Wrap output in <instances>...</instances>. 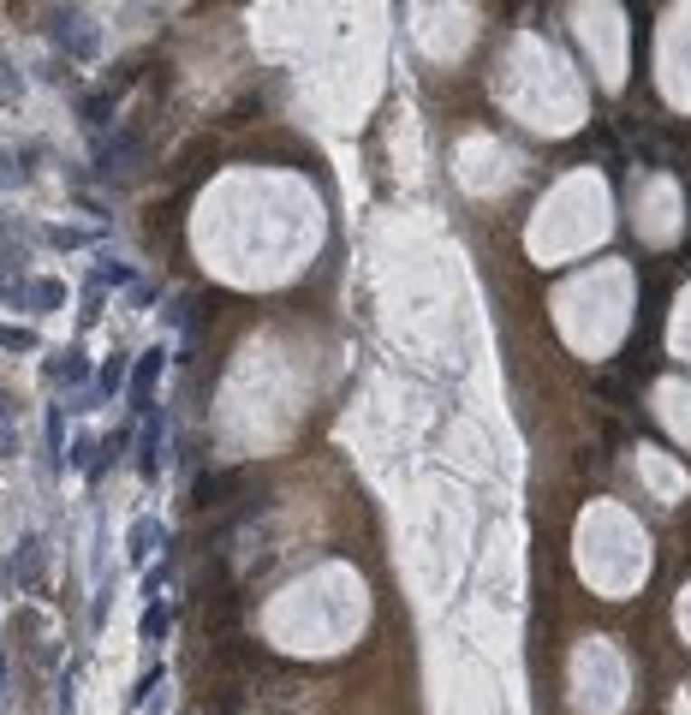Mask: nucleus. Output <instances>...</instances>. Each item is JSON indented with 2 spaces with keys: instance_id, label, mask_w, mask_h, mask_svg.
Instances as JSON below:
<instances>
[{
  "instance_id": "9",
  "label": "nucleus",
  "mask_w": 691,
  "mask_h": 715,
  "mask_svg": "<svg viewBox=\"0 0 691 715\" xmlns=\"http://www.w3.org/2000/svg\"><path fill=\"white\" fill-rule=\"evenodd\" d=\"M137 281H144V269L119 257H96V269H90V286H101V292H119V286H137Z\"/></svg>"
},
{
  "instance_id": "10",
  "label": "nucleus",
  "mask_w": 691,
  "mask_h": 715,
  "mask_svg": "<svg viewBox=\"0 0 691 715\" xmlns=\"http://www.w3.org/2000/svg\"><path fill=\"white\" fill-rule=\"evenodd\" d=\"M232 489H239V472H209V477H197V489H191V507H197V513H215L221 495H232Z\"/></svg>"
},
{
  "instance_id": "4",
  "label": "nucleus",
  "mask_w": 691,
  "mask_h": 715,
  "mask_svg": "<svg viewBox=\"0 0 691 715\" xmlns=\"http://www.w3.org/2000/svg\"><path fill=\"white\" fill-rule=\"evenodd\" d=\"M0 304H13V310H30V316H48V310H60L66 304V286L60 281H6L0 286Z\"/></svg>"
},
{
  "instance_id": "12",
  "label": "nucleus",
  "mask_w": 691,
  "mask_h": 715,
  "mask_svg": "<svg viewBox=\"0 0 691 715\" xmlns=\"http://www.w3.org/2000/svg\"><path fill=\"white\" fill-rule=\"evenodd\" d=\"M167 632H173V608H167V596L144 602V620H137V638H144V644H167Z\"/></svg>"
},
{
  "instance_id": "15",
  "label": "nucleus",
  "mask_w": 691,
  "mask_h": 715,
  "mask_svg": "<svg viewBox=\"0 0 691 715\" xmlns=\"http://www.w3.org/2000/svg\"><path fill=\"white\" fill-rule=\"evenodd\" d=\"M0 346H6V352H36L43 340H36L30 329H13V322H0Z\"/></svg>"
},
{
  "instance_id": "8",
  "label": "nucleus",
  "mask_w": 691,
  "mask_h": 715,
  "mask_svg": "<svg viewBox=\"0 0 691 715\" xmlns=\"http://www.w3.org/2000/svg\"><path fill=\"white\" fill-rule=\"evenodd\" d=\"M156 543H167V525H161V519H137V525L126 530V555H131V567H144L149 555H156Z\"/></svg>"
},
{
  "instance_id": "2",
  "label": "nucleus",
  "mask_w": 691,
  "mask_h": 715,
  "mask_svg": "<svg viewBox=\"0 0 691 715\" xmlns=\"http://www.w3.org/2000/svg\"><path fill=\"white\" fill-rule=\"evenodd\" d=\"M161 472H167V405H149L144 429H137V477L156 483Z\"/></svg>"
},
{
  "instance_id": "11",
  "label": "nucleus",
  "mask_w": 691,
  "mask_h": 715,
  "mask_svg": "<svg viewBox=\"0 0 691 715\" xmlns=\"http://www.w3.org/2000/svg\"><path fill=\"white\" fill-rule=\"evenodd\" d=\"M48 472H66V447H72V429H66V412L60 405H48Z\"/></svg>"
},
{
  "instance_id": "1",
  "label": "nucleus",
  "mask_w": 691,
  "mask_h": 715,
  "mask_svg": "<svg viewBox=\"0 0 691 715\" xmlns=\"http://www.w3.org/2000/svg\"><path fill=\"white\" fill-rule=\"evenodd\" d=\"M43 382L60 387V394H90V382H96L90 352H84V346H60V352H48L43 358Z\"/></svg>"
},
{
  "instance_id": "3",
  "label": "nucleus",
  "mask_w": 691,
  "mask_h": 715,
  "mask_svg": "<svg viewBox=\"0 0 691 715\" xmlns=\"http://www.w3.org/2000/svg\"><path fill=\"white\" fill-rule=\"evenodd\" d=\"M167 358H173L167 346H149V352H137V370H131V382H126V405H131L137 417L156 405V382L167 376Z\"/></svg>"
},
{
  "instance_id": "18",
  "label": "nucleus",
  "mask_w": 691,
  "mask_h": 715,
  "mask_svg": "<svg viewBox=\"0 0 691 715\" xmlns=\"http://www.w3.org/2000/svg\"><path fill=\"white\" fill-rule=\"evenodd\" d=\"M0 453H6V459H13V453H18V429H13V424H6V417H0Z\"/></svg>"
},
{
  "instance_id": "7",
  "label": "nucleus",
  "mask_w": 691,
  "mask_h": 715,
  "mask_svg": "<svg viewBox=\"0 0 691 715\" xmlns=\"http://www.w3.org/2000/svg\"><path fill=\"white\" fill-rule=\"evenodd\" d=\"M137 143H144V138H137V126H119L114 138L101 143V156H96V173H101V179H108V173H126V161L137 156Z\"/></svg>"
},
{
  "instance_id": "14",
  "label": "nucleus",
  "mask_w": 691,
  "mask_h": 715,
  "mask_svg": "<svg viewBox=\"0 0 691 715\" xmlns=\"http://www.w3.org/2000/svg\"><path fill=\"white\" fill-rule=\"evenodd\" d=\"M43 244H54V251H84L90 233H78V227H48V233H43Z\"/></svg>"
},
{
  "instance_id": "13",
  "label": "nucleus",
  "mask_w": 691,
  "mask_h": 715,
  "mask_svg": "<svg viewBox=\"0 0 691 715\" xmlns=\"http://www.w3.org/2000/svg\"><path fill=\"white\" fill-rule=\"evenodd\" d=\"M36 567H43V537H24L18 543V585H36Z\"/></svg>"
},
{
  "instance_id": "17",
  "label": "nucleus",
  "mask_w": 691,
  "mask_h": 715,
  "mask_svg": "<svg viewBox=\"0 0 691 715\" xmlns=\"http://www.w3.org/2000/svg\"><path fill=\"white\" fill-rule=\"evenodd\" d=\"M96 316H101V286H90V281H84V310H78V322H84V329H90Z\"/></svg>"
},
{
  "instance_id": "16",
  "label": "nucleus",
  "mask_w": 691,
  "mask_h": 715,
  "mask_svg": "<svg viewBox=\"0 0 691 715\" xmlns=\"http://www.w3.org/2000/svg\"><path fill=\"white\" fill-rule=\"evenodd\" d=\"M78 673H84V662H66V668H60V715H72V691H78Z\"/></svg>"
},
{
  "instance_id": "5",
  "label": "nucleus",
  "mask_w": 691,
  "mask_h": 715,
  "mask_svg": "<svg viewBox=\"0 0 691 715\" xmlns=\"http://www.w3.org/2000/svg\"><path fill=\"white\" fill-rule=\"evenodd\" d=\"M48 30H54V43L66 48L72 60H90V54H96V30H90V18L72 13V6H66V13H54V24H48Z\"/></svg>"
},
{
  "instance_id": "19",
  "label": "nucleus",
  "mask_w": 691,
  "mask_h": 715,
  "mask_svg": "<svg viewBox=\"0 0 691 715\" xmlns=\"http://www.w3.org/2000/svg\"><path fill=\"white\" fill-rule=\"evenodd\" d=\"M0 686H6V650H0Z\"/></svg>"
},
{
  "instance_id": "6",
  "label": "nucleus",
  "mask_w": 691,
  "mask_h": 715,
  "mask_svg": "<svg viewBox=\"0 0 691 715\" xmlns=\"http://www.w3.org/2000/svg\"><path fill=\"white\" fill-rule=\"evenodd\" d=\"M126 370H131V358H126V352H108V364H101V370H96V382H90V394H84V412H90V405H96V400H114L119 387L131 382Z\"/></svg>"
}]
</instances>
